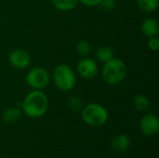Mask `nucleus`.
Listing matches in <instances>:
<instances>
[{"label": "nucleus", "instance_id": "obj_1", "mask_svg": "<svg viewBox=\"0 0 159 158\" xmlns=\"http://www.w3.org/2000/svg\"><path fill=\"white\" fill-rule=\"evenodd\" d=\"M48 108V99L41 90H33L21 102L22 112L29 117L37 118L44 115Z\"/></svg>", "mask_w": 159, "mask_h": 158}, {"label": "nucleus", "instance_id": "obj_2", "mask_svg": "<svg viewBox=\"0 0 159 158\" xmlns=\"http://www.w3.org/2000/svg\"><path fill=\"white\" fill-rule=\"evenodd\" d=\"M102 74L108 85H118L127 75V66L121 59L114 57L104 63Z\"/></svg>", "mask_w": 159, "mask_h": 158}, {"label": "nucleus", "instance_id": "obj_3", "mask_svg": "<svg viewBox=\"0 0 159 158\" xmlns=\"http://www.w3.org/2000/svg\"><path fill=\"white\" fill-rule=\"evenodd\" d=\"M52 77L56 87L64 92L72 90L76 83V77L74 71L70 66L64 63H61L54 68Z\"/></svg>", "mask_w": 159, "mask_h": 158}, {"label": "nucleus", "instance_id": "obj_4", "mask_svg": "<svg viewBox=\"0 0 159 158\" xmlns=\"http://www.w3.org/2000/svg\"><path fill=\"white\" fill-rule=\"evenodd\" d=\"M82 118L89 126L100 127L106 123L108 119L107 110L101 104L89 103L82 109Z\"/></svg>", "mask_w": 159, "mask_h": 158}, {"label": "nucleus", "instance_id": "obj_5", "mask_svg": "<svg viewBox=\"0 0 159 158\" xmlns=\"http://www.w3.org/2000/svg\"><path fill=\"white\" fill-rule=\"evenodd\" d=\"M50 75L48 72L42 67L32 68L26 75V83L34 90L45 88L49 83Z\"/></svg>", "mask_w": 159, "mask_h": 158}, {"label": "nucleus", "instance_id": "obj_6", "mask_svg": "<svg viewBox=\"0 0 159 158\" xmlns=\"http://www.w3.org/2000/svg\"><path fill=\"white\" fill-rule=\"evenodd\" d=\"M8 61L14 68L22 70L30 65L31 56L26 50L16 48L8 54Z\"/></svg>", "mask_w": 159, "mask_h": 158}, {"label": "nucleus", "instance_id": "obj_7", "mask_svg": "<svg viewBox=\"0 0 159 158\" xmlns=\"http://www.w3.org/2000/svg\"><path fill=\"white\" fill-rule=\"evenodd\" d=\"M77 73L78 74L85 79L93 78L98 73V64L96 61L90 58H83L77 63Z\"/></svg>", "mask_w": 159, "mask_h": 158}, {"label": "nucleus", "instance_id": "obj_8", "mask_svg": "<svg viewBox=\"0 0 159 158\" xmlns=\"http://www.w3.org/2000/svg\"><path fill=\"white\" fill-rule=\"evenodd\" d=\"M140 128L143 134H144L145 136H153L157 134L159 129L157 116L153 114L145 115L140 122Z\"/></svg>", "mask_w": 159, "mask_h": 158}, {"label": "nucleus", "instance_id": "obj_9", "mask_svg": "<svg viewBox=\"0 0 159 158\" xmlns=\"http://www.w3.org/2000/svg\"><path fill=\"white\" fill-rule=\"evenodd\" d=\"M142 32L147 37H154L159 34L158 20L155 18H147L142 23Z\"/></svg>", "mask_w": 159, "mask_h": 158}, {"label": "nucleus", "instance_id": "obj_10", "mask_svg": "<svg viewBox=\"0 0 159 158\" xmlns=\"http://www.w3.org/2000/svg\"><path fill=\"white\" fill-rule=\"evenodd\" d=\"M130 144V141L129 139V137L127 135L121 134L116 136V138H114V140L112 141V148L114 151L117 152V153H124L126 152Z\"/></svg>", "mask_w": 159, "mask_h": 158}, {"label": "nucleus", "instance_id": "obj_11", "mask_svg": "<svg viewBox=\"0 0 159 158\" xmlns=\"http://www.w3.org/2000/svg\"><path fill=\"white\" fill-rule=\"evenodd\" d=\"M55 8L61 11H70L76 7L78 0H50Z\"/></svg>", "mask_w": 159, "mask_h": 158}, {"label": "nucleus", "instance_id": "obj_12", "mask_svg": "<svg viewBox=\"0 0 159 158\" xmlns=\"http://www.w3.org/2000/svg\"><path fill=\"white\" fill-rule=\"evenodd\" d=\"M96 58L98 59V61L105 63L106 61L114 58V50L109 46H102L97 49Z\"/></svg>", "mask_w": 159, "mask_h": 158}, {"label": "nucleus", "instance_id": "obj_13", "mask_svg": "<svg viewBox=\"0 0 159 158\" xmlns=\"http://www.w3.org/2000/svg\"><path fill=\"white\" fill-rule=\"evenodd\" d=\"M21 116V111L17 107L7 108L3 114V119L7 123H14Z\"/></svg>", "mask_w": 159, "mask_h": 158}, {"label": "nucleus", "instance_id": "obj_14", "mask_svg": "<svg viewBox=\"0 0 159 158\" xmlns=\"http://www.w3.org/2000/svg\"><path fill=\"white\" fill-rule=\"evenodd\" d=\"M138 7L146 13H151L157 10L158 7V0H137Z\"/></svg>", "mask_w": 159, "mask_h": 158}, {"label": "nucleus", "instance_id": "obj_15", "mask_svg": "<svg viewBox=\"0 0 159 158\" xmlns=\"http://www.w3.org/2000/svg\"><path fill=\"white\" fill-rule=\"evenodd\" d=\"M133 103H134L135 108L140 112L147 111L149 108V105H150L148 98L144 95H142V94L135 96V98L133 100Z\"/></svg>", "mask_w": 159, "mask_h": 158}, {"label": "nucleus", "instance_id": "obj_16", "mask_svg": "<svg viewBox=\"0 0 159 158\" xmlns=\"http://www.w3.org/2000/svg\"><path fill=\"white\" fill-rule=\"evenodd\" d=\"M76 51L77 53L82 56V57H88L90 52H91V46L90 44L88 42V41H85V40H80L79 42H77L76 46Z\"/></svg>", "mask_w": 159, "mask_h": 158}, {"label": "nucleus", "instance_id": "obj_17", "mask_svg": "<svg viewBox=\"0 0 159 158\" xmlns=\"http://www.w3.org/2000/svg\"><path fill=\"white\" fill-rule=\"evenodd\" d=\"M68 107L71 111L76 113V112H80L83 109V103L82 101L80 100V98L78 97H71L68 100Z\"/></svg>", "mask_w": 159, "mask_h": 158}, {"label": "nucleus", "instance_id": "obj_18", "mask_svg": "<svg viewBox=\"0 0 159 158\" xmlns=\"http://www.w3.org/2000/svg\"><path fill=\"white\" fill-rule=\"evenodd\" d=\"M100 6L102 7V9L110 11L116 7V0H102V2L100 3Z\"/></svg>", "mask_w": 159, "mask_h": 158}, {"label": "nucleus", "instance_id": "obj_19", "mask_svg": "<svg viewBox=\"0 0 159 158\" xmlns=\"http://www.w3.org/2000/svg\"><path fill=\"white\" fill-rule=\"evenodd\" d=\"M147 47L152 51H157L159 48V39L157 36L149 37L147 42Z\"/></svg>", "mask_w": 159, "mask_h": 158}, {"label": "nucleus", "instance_id": "obj_20", "mask_svg": "<svg viewBox=\"0 0 159 158\" xmlns=\"http://www.w3.org/2000/svg\"><path fill=\"white\" fill-rule=\"evenodd\" d=\"M80 3H82L85 6L88 7H95V6H99L100 3L102 2V0H78Z\"/></svg>", "mask_w": 159, "mask_h": 158}, {"label": "nucleus", "instance_id": "obj_21", "mask_svg": "<svg viewBox=\"0 0 159 158\" xmlns=\"http://www.w3.org/2000/svg\"><path fill=\"white\" fill-rule=\"evenodd\" d=\"M36 1H43V0H36Z\"/></svg>", "mask_w": 159, "mask_h": 158}]
</instances>
